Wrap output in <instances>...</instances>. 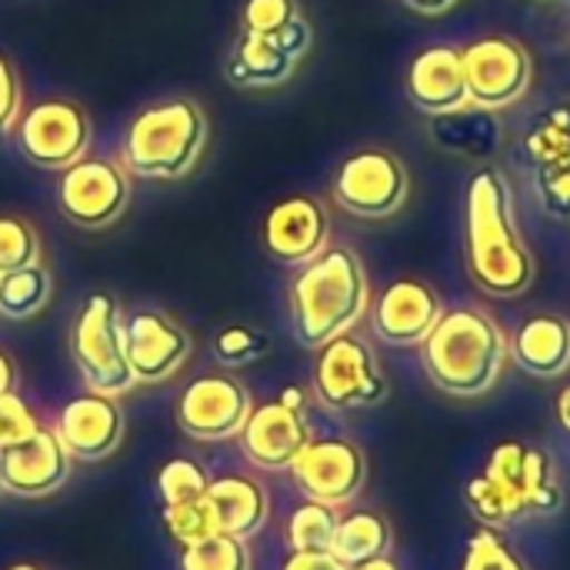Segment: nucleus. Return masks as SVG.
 Listing matches in <instances>:
<instances>
[{"instance_id":"obj_36","label":"nucleus","mask_w":570,"mask_h":570,"mask_svg":"<svg viewBox=\"0 0 570 570\" xmlns=\"http://www.w3.org/2000/svg\"><path fill=\"white\" fill-rule=\"evenodd\" d=\"M294 17H301L297 0H244V7H240V27L247 33H261V37L277 33Z\"/></svg>"},{"instance_id":"obj_17","label":"nucleus","mask_w":570,"mask_h":570,"mask_svg":"<svg viewBox=\"0 0 570 570\" xmlns=\"http://www.w3.org/2000/svg\"><path fill=\"white\" fill-rule=\"evenodd\" d=\"M53 434L73 461H104L124 441V411L117 397L83 391L60 407Z\"/></svg>"},{"instance_id":"obj_21","label":"nucleus","mask_w":570,"mask_h":570,"mask_svg":"<svg viewBox=\"0 0 570 570\" xmlns=\"http://www.w3.org/2000/svg\"><path fill=\"white\" fill-rule=\"evenodd\" d=\"M514 364L538 377L554 381L570 371V321L561 314H534L521 324L511 344Z\"/></svg>"},{"instance_id":"obj_41","label":"nucleus","mask_w":570,"mask_h":570,"mask_svg":"<svg viewBox=\"0 0 570 570\" xmlns=\"http://www.w3.org/2000/svg\"><path fill=\"white\" fill-rule=\"evenodd\" d=\"M13 387H17V364L10 361L7 351H0V394H7Z\"/></svg>"},{"instance_id":"obj_8","label":"nucleus","mask_w":570,"mask_h":570,"mask_svg":"<svg viewBox=\"0 0 570 570\" xmlns=\"http://www.w3.org/2000/svg\"><path fill=\"white\" fill-rule=\"evenodd\" d=\"M331 194L334 204L351 217L387 220L407 204L411 177L397 154L381 147H364L341 160L331 180Z\"/></svg>"},{"instance_id":"obj_13","label":"nucleus","mask_w":570,"mask_h":570,"mask_svg":"<svg viewBox=\"0 0 570 570\" xmlns=\"http://www.w3.org/2000/svg\"><path fill=\"white\" fill-rule=\"evenodd\" d=\"M294 484L307 501L327 508H347L367 484V458L347 438L311 441L291 464Z\"/></svg>"},{"instance_id":"obj_33","label":"nucleus","mask_w":570,"mask_h":570,"mask_svg":"<svg viewBox=\"0 0 570 570\" xmlns=\"http://www.w3.org/2000/svg\"><path fill=\"white\" fill-rule=\"evenodd\" d=\"M214 354L227 367H244V364H254L267 354V337L247 324H230L217 334Z\"/></svg>"},{"instance_id":"obj_3","label":"nucleus","mask_w":570,"mask_h":570,"mask_svg":"<svg viewBox=\"0 0 570 570\" xmlns=\"http://www.w3.org/2000/svg\"><path fill=\"white\" fill-rule=\"evenodd\" d=\"M291 331L301 347L317 351L354 331L371 311V284L357 250L334 244L291 281Z\"/></svg>"},{"instance_id":"obj_39","label":"nucleus","mask_w":570,"mask_h":570,"mask_svg":"<svg viewBox=\"0 0 570 570\" xmlns=\"http://www.w3.org/2000/svg\"><path fill=\"white\" fill-rule=\"evenodd\" d=\"M281 570H351L331 551H291Z\"/></svg>"},{"instance_id":"obj_32","label":"nucleus","mask_w":570,"mask_h":570,"mask_svg":"<svg viewBox=\"0 0 570 570\" xmlns=\"http://www.w3.org/2000/svg\"><path fill=\"white\" fill-rule=\"evenodd\" d=\"M207 488H210V478L190 458H170L157 478V491H160L164 504H184V501L207 498Z\"/></svg>"},{"instance_id":"obj_38","label":"nucleus","mask_w":570,"mask_h":570,"mask_svg":"<svg viewBox=\"0 0 570 570\" xmlns=\"http://www.w3.org/2000/svg\"><path fill=\"white\" fill-rule=\"evenodd\" d=\"M538 197L551 217H570V170H548L538 174Z\"/></svg>"},{"instance_id":"obj_10","label":"nucleus","mask_w":570,"mask_h":570,"mask_svg":"<svg viewBox=\"0 0 570 570\" xmlns=\"http://www.w3.org/2000/svg\"><path fill=\"white\" fill-rule=\"evenodd\" d=\"M13 137L27 164L40 170H67L70 164L87 157L94 130L80 104L50 97L20 114Z\"/></svg>"},{"instance_id":"obj_23","label":"nucleus","mask_w":570,"mask_h":570,"mask_svg":"<svg viewBox=\"0 0 570 570\" xmlns=\"http://www.w3.org/2000/svg\"><path fill=\"white\" fill-rule=\"evenodd\" d=\"M207 504L214 508L217 531L244 538V541L261 534L267 518H271L267 491L254 478H247V474H224V478L210 481Z\"/></svg>"},{"instance_id":"obj_43","label":"nucleus","mask_w":570,"mask_h":570,"mask_svg":"<svg viewBox=\"0 0 570 570\" xmlns=\"http://www.w3.org/2000/svg\"><path fill=\"white\" fill-rule=\"evenodd\" d=\"M351 570H401V568H397V561H391L387 554H381V558H371V561L354 564Z\"/></svg>"},{"instance_id":"obj_6","label":"nucleus","mask_w":570,"mask_h":570,"mask_svg":"<svg viewBox=\"0 0 570 570\" xmlns=\"http://www.w3.org/2000/svg\"><path fill=\"white\" fill-rule=\"evenodd\" d=\"M70 357L87 384V391L120 397L137 387V377L127 364L124 341V311L110 294H90L70 327Z\"/></svg>"},{"instance_id":"obj_24","label":"nucleus","mask_w":570,"mask_h":570,"mask_svg":"<svg viewBox=\"0 0 570 570\" xmlns=\"http://www.w3.org/2000/svg\"><path fill=\"white\" fill-rule=\"evenodd\" d=\"M431 137L441 150L464 157V160H491L501 150L504 127L494 110L484 107H461L451 114H438L431 120Z\"/></svg>"},{"instance_id":"obj_27","label":"nucleus","mask_w":570,"mask_h":570,"mask_svg":"<svg viewBox=\"0 0 570 570\" xmlns=\"http://www.w3.org/2000/svg\"><path fill=\"white\" fill-rule=\"evenodd\" d=\"M50 297H53V274L43 264L0 274V317L7 321L37 317L50 304Z\"/></svg>"},{"instance_id":"obj_14","label":"nucleus","mask_w":570,"mask_h":570,"mask_svg":"<svg viewBox=\"0 0 570 570\" xmlns=\"http://www.w3.org/2000/svg\"><path fill=\"white\" fill-rule=\"evenodd\" d=\"M264 250L284 267H304L331 244V214L311 194H291L277 200L264 217Z\"/></svg>"},{"instance_id":"obj_19","label":"nucleus","mask_w":570,"mask_h":570,"mask_svg":"<svg viewBox=\"0 0 570 570\" xmlns=\"http://www.w3.org/2000/svg\"><path fill=\"white\" fill-rule=\"evenodd\" d=\"M70 454L50 428H40L17 448L0 454V488L13 498H47L70 478Z\"/></svg>"},{"instance_id":"obj_45","label":"nucleus","mask_w":570,"mask_h":570,"mask_svg":"<svg viewBox=\"0 0 570 570\" xmlns=\"http://www.w3.org/2000/svg\"><path fill=\"white\" fill-rule=\"evenodd\" d=\"M3 570H43L40 564H30V561H17V564H10V568Z\"/></svg>"},{"instance_id":"obj_34","label":"nucleus","mask_w":570,"mask_h":570,"mask_svg":"<svg viewBox=\"0 0 570 570\" xmlns=\"http://www.w3.org/2000/svg\"><path fill=\"white\" fill-rule=\"evenodd\" d=\"M464 570H531L501 538V531L481 528L471 541H468V558Z\"/></svg>"},{"instance_id":"obj_25","label":"nucleus","mask_w":570,"mask_h":570,"mask_svg":"<svg viewBox=\"0 0 570 570\" xmlns=\"http://www.w3.org/2000/svg\"><path fill=\"white\" fill-rule=\"evenodd\" d=\"M521 150L538 174L570 170V100L551 104L528 120Z\"/></svg>"},{"instance_id":"obj_35","label":"nucleus","mask_w":570,"mask_h":570,"mask_svg":"<svg viewBox=\"0 0 570 570\" xmlns=\"http://www.w3.org/2000/svg\"><path fill=\"white\" fill-rule=\"evenodd\" d=\"M40 428H43L40 417L33 414V407H30L17 391L0 394V454H3L7 448L23 444V441L33 438Z\"/></svg>"},{"instance_id":"obj_12","label":"nucleus","mask_w":570,"mask_h":570,"mask_svg":"<svg viewBox=\"0 0 570 570\" xmlns=\"http://www.w3.org/2000/svg\"><path fill=\"white\" fill-rule=\"evenodd\" d=\"M254 411L250 391L230 374H200L184 387L174 407L177 428L200 444H220L240 438Z\"/></svg>"},{"instance_id":"obj_2","label":"nucleus","mask_w":570,"mask_h":570,"mask_svg":"<svg viewBox=\"0 0 570 570\" xmlns=\"http://www.w3.org/2000/svg\"><path fill=\"white\" fill-rule=\"evenodd\" d=\"M464 504L471 518L491 531L554 518L564 504L558 464L534 444L504 441L491 451L484 474L468 481Z\"/></svg>"},{"instance_id":"obj_44","label":"nucleus","mask_w":570,"mask_h":570,"mask_svg":"<svg viewBox=\"0 0 570 570\" xmlns=\"http://www.w3.org/2000/svg\"><path fill=\"white\" fill-rule=\"evenodd\" d=\"M277 401L287 404V407H294V411H304V391L301 387H287Z\"/></svg>"},{"instance_id":"obj_16","label":"nucleus","mask_w":570,"mask_h":570,"mask_svg":"<svg viewBox=\"0 0 570 570\" xmlns=\"http://www.w3.org/2000/svg\"><path fill=\"white\" fill-rule=\"evenodd\" d=\"M444 317L441 294L414 277H401L377 297L371 311V327L387 347H421L434 324Z\"/></svg>"},{"instance_id":"obj_30","label":"nucleus","mask_w":570,"mask_h":570,"mask_svg":"<svg viewBox=\"0 0 570 570\" xmlns=\"http://www.w3.org/2000/svg\"><path fill=\"white\" fill-rule=\"evenodd\" d=\"M43 264V244L30 220L0 214V274Z\"/></svg>"},{"instance_id":"obj_26","label":"nucleus","mask_w":570,"mask_h":570,"mask_svg":"<svg viewBox=\"0 0 570 570\" xmlns=\"http://www.w3.org/2000/svg\"><path fill=\"white\" fill-rule=\"evenodd\" d=\"M387 548H391L387 521L381 514H374V511H354V514H344L337 521V534H334L331 554L341 558L347 568H354L361 561L387 554Z\"/></svg>"},{"instance_id":"obj_15","label":"nucleus","mask_w":570,"mask_h":570,"mask_svg":"<svg viewBox=\"0 0 570 570\" xmlns=\"http://www.w3.org/2000/svg\"><path fill=\"white\" fill-rule=\"evenodd\" d=\"M124 341H127V364L137 384H160L170 381L194 351L187 327H180L164 311H134L124 317Z\"/></svg>"},{"instance_id":"obj_7","label":"nucleus","mask_w":570,"mask_h":570,"mask_svg":"<svg viewBox=\"0 0 570 570\" xmlns=\"http://www.w3.org/2000/svg\"><path fill=\"white\" fill-rule=\"evenodd\" d=\"M314 394L331 411H367L387 401L391 384L381 371L377 354L354 331L317 347L314 361Z\"/></svg>"},{"instance_id":"obj_29","label":"nucleus","mask_w":570,"mask_h":570,"mask_svg":"<svg viewBox=\"0 0 570 570\" xmlns=\"http://www.w3.org/2000/svg\"><path fill=\"white\" fill-rule=\"evenodd\" d=\"M180 570H250V548L244 538L217 531L184 548Z\"/></svg>"},{"instance_id":"obj_28","label":"nucleus","mask_w":570,"mask_h":570,"mask_svg":"<svg viewBox=\"0 0 570 570\" xmlns=\"http://www.w3.org/2000/svg\"><path fill=\"white\" fill-rule=\"evenodd\" d=\"M337 521H341L337 508L304 501L287 518V544H291V551H331L334 534H337Z\"/></svg>"},{"instance_id":"obj_5","label":"nucleus","mask_w":570,"mask_h":570,"mask_svg":"<svg viewBox=\"0 0 570 570\" xmlns=\"http://www.w3.org/2000/svg\"><path fill=\"white\" fill-rule=\"evenodd\" d=\"M210 140L207 114L190 97H170L147 104L124 134L120 164L127 174L144 180H180L187 177Z\"/></svg>"},{"instance_id":"obj_31","label":"nucleus","mask_w":570,"mask_h":570,"mask_svg":"<svg viewBox=\"0 0 570 570\" xmlns=\"http://www.w3.org/2000/svg\"><path fill=\"white\" fill-rule=\"evenodd\" d=\"M160 518H164L167 534L184 548L217 534V518H214V508L207 504V498L184 501V504H164Z\"/></svg>"},{"instance_id":"obj_20","label":"nucleus","mask_w":570,"mask_h":570,"mask_svg":"<svg viewBox=\"0 0 570 570\" xmlns=\"http://www.w3.org/2000/svg\"><path fill=\"white\" fill-rule=\"evenodd\" d=\"M407 100L438 117V114H451L471 104L468 97V80H464V60L458 47L438 43V47H424L411 67H407V80H404Z\"/></svg>"},{"instance_id":"obj_18","label":"nucleus","mask_w":570,"mask_h":570,"mask_svg":"<svg viewBox=\"0 0 570 570\" xmlns=\"http://www.w3.org/2000/svg\"><path fill=\"white\" fill-rule=\"evenodd\" d=\"M307 444L311 428L304 421V411H294L281 401L254 407L240 431V451L261 471H291Z\"/></svg>"},{"instance_id":"obj_37","label":"nucleus","mask_w":570,"mask_h":570,"mask_svg":"<svg viewBox=\"0 0 570 570\" xmlns=\"http://www.w3.org/2000/svg\"><path fill=\"white\" fill-rule=\"evenodd\" d=\"M23 114V87L17 67L0 53V140L13 137L17 120Z\"/></svg>"},{"instance_id":"obj_22","label":"nucleus","mask_w":570,"mask_h":570,"mask_svg":"<svg viewBox=\"0 0 570 570\" xmlns=\"http://www.w3.org/2000/svg\"><path fill=\"white\" fill-rule=\"evenodd\" d=\"M297 63L301 60L291 57L274 37L240 30V37L234 40V47L227 53L224 73L240 90H271V87L287 83L294 77Z\"/></svg>"},{"instance_id":"obj_42","label":"nucleus","mask_w":570,"mask_h":570,"mask_svg":"<svg viewBox=\"0 0 570 570\" xmlns=\"http://www.w3.org/2000/svg\"><path fill=\"white\" fill-rule=\"evenodd\" d=\"M554 414H558V421H561V428L570 434V384L558 394V401H554Z\"/></svg>"},{"instance_id":"obj_40","label":"nucleus","mask_w":570,"mask_h":570,"mask_svg":"<svg viewBox=\"0 0 570 570\" xmlns=\"http://www.w3.org/2000/svg\"><path fill=\"white\" fill-rule=\"evenodd\" d=\"M404 7H411V10H417V13H428V17H434V13H448L458 0H401Z\"/></svg>"},{"instance_id":"obj_4","label":"nucleus","mask_w":570,"mask_h":570,"mask_svg":"<svg viewBox=\"0 0 570 570\" xmlns=\"http://www.w3.org/2000/svg\"><path fill=\"white\" fill-rule=\"evenodd\" d=\"M511 344L504 327L478 307H454L421 344V364L431 384L458 401L484 397L498 387Z\"/></svg>"},{"instance_id":"obj_9","label":"nucleus","mask_w":570,"mask_h":570,"mask_svg":"<svg viewBox=\"0 0 570 570\" xmlns=\"http://www.w3.org/2000/svg\"><path fill=\"white\" fill-rule=\"evenodd\" d=\"M130 174L120 160L83 157L60 170L53 197L67 224L80 230H104L124 217L130 207Z\"/></svg>"},{"instance_id":"obj_1","label":"nucleus","mask_w":570,"mask_h":570,"mask_svg":"<svg viewBox=\"0 0 570 570\" xmlns=\"http://www.w3.org/2000/svg\"><path fill=\"white\" fill-rule=\"evenodd\" d=\"M468 274L491 297H521L534 284V254L514 220V194L498 167L468 180Z\"/></svg>"},{"instance_id":"obj_11","label":"nucleus","mask_w":570,"mask_h":570,"mask_svg":"<svg viewBox=\"0 0 570 570\" xmlns=\"http://www.w3.org/2000/svg\"><path fill=\"white\" fill-rule=\"evenodd\" d=\"M464 60V80H468V97L474 107L484 110H504L514 107L534 77V60L531 50L504 33L481 37L461 50Z\"/></svg>"}]
</instances>
